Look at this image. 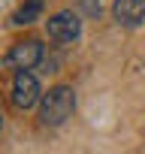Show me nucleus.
<instances>
[{
	"instance_id": "f257e3e1",
	"label": "nucleus",
	"mask_w": 145,
	"mask_h": 154,
	"mask_svg": "<svg viewBox=\"0 0 145 154\" xmlns=\"http://www.w3.org/2000/svg\"><path fill=\"white\" fill-rule=\"evenodd\" d=\"M72 112H76V91L69 85H57L48 94H42V100H39V121L45 127L63 124Z\"/></svg>"
},
{
	"instance_id": "f03ea898",
	"label": "nucleus",
	"mask_w": 145,
	"mask_h": 154,
	"mask_svg": "<svg viewBox=\"0 0 145 154\" xmlns=\"http://www.w3.org/2000/svg\"><path fill=\"white\" fill-rule=\"evenodd\" d=\"M9 100L15 109H30L42 100L39 94V82H36V75L30 69H15L12 75V88H9Z\"/></svg>"
},
{
	"instance_id": "7ed1b4c3",
	"label": "nucleus",
	"mask_w": 145,
	"mask_h": 154,
	"mask_svg": "<svg viewBox=\"0 0 145 154\" xmlns=\"http://www.w3.org/2000/svg\"><path fill=\"white\" fill-rule=\"evenodd\" d=\"M42 60V42L39 39H18L9 51H6V66L9 69H33Z\"/></svg>"
},
{
	"instance_id": "20e7f679",
	"label": "nucleus",
	"mask_w": 145,
	"mask_h": 154,
	"mask_svg": "<svg viewBox=\"0 0 145 154\" xmlns=\"http://www.w3.org/2000/svg\"><path fill=\"white\" fill-rule=\"evenodd\" d=\"M45 27H48V36L57 39V42H76L79 33H82V21H79V15L69 12V9L51 15V18L45 21Z\"/></svg>"
},
{
	"instance_id": "39448f33",
	"label": "nucleus",
	"mask_w": 145,
	"mask_h": 154,
	"mask_svg": "<svg viewBox=\"0 0 145 154\" xmlns=\"http://www.w3.org/2000/svg\"><path fill=\"white\" fill-rule=\"evenodd\" d=\"M112 15L121 27H139L145 21V0H115Z\"/></svg>"
},
{
	"instance_id": "423d86ee",
	"label": "nucleus",
	"mask_w": 145,
	"mask_h": 154,
	"mask_svg": "<svg viewBox=\"0 0 145 154\" xmlns=\"http://www.w3.org/2000/svg\"><path fill=\"white\" fill-rule=\"evenodd\" d=\"M42 6H45V0H24V3L18 6V12L12 15V24H33L39 18Z\"/></svg>"
}]
</instances>
